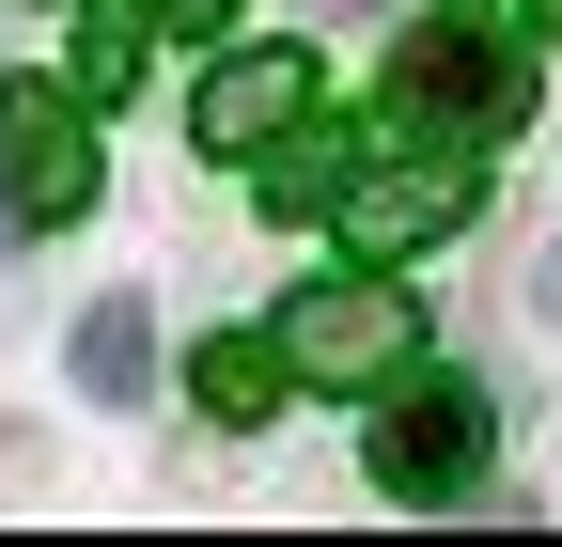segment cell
<instances>
[{
    "label": "cell",
    "mask_w": 562,
    "mask_h": 547,
    "mask_svg": "<svg viewBox=\"0 0 562 547\" xmlns=\"http://www.w3.org/2000/svg\"><path fill=\"white\" fill-rule=\"evenodd\" d=\"M391 110L422 142H516L531 125V47L501 16H406L391 32Z\"/></svg>",
    "instance_id": "obj_1"
},
{
    "label": "cell",
    "mask_w": 562,
    "mask_h": 547,
    "mask_svg": "<svg viewBox=\"0 0 562 547\" xmlns=\"http://www.w3.org/2000/svg\"><path fill=\"white\" fill-rule=\"evenodd\" d=\"M484 454H501V391L484 376H391V406H375V485L391 501H469Z\"/></svg>",
    "instance_id": "obj_2"
},
{
    "label": "cell",
    "mask_w": 562,
    "mask_h": 547,
    "mask_svg": "<svg viewBox=\"0 0 562 547\" xmlns=\"http://www.w3.org/2000/svg\"><path fill=\"white\" fill-rule=\"evenodd\" d=\"M0 220L16 235L94 220V110L63 79H0Z\"/></svg>",
    "instance_id": "obj_3"
},
{
    "label": "cell",
    "mask_w": 562,
    "mask_h": 547,
    "mask_svg": "<svg viewBox=\"0 0 562 547\" xmlns=\"http://www.w3.org/2000/svg\"><path fill=\"white\" fill-rule=\"evenodd\" d=\"M406 360H422V298L406 282H313L281 313V376H313V391H375Z\"/></svg>",
    "instance_id": "obj_4"
},
{
    "label": "cell",
    "mask_w": 562,
    "mask_h": 547,
    "mask_svg": "<svg viewBox=\"0 0 562 547\" xmlns=\"http://www.w3.org/2000/svg\"><path fill=\"white\" fill-rule=\"evenodd\" d=\"M469 203H484V172H469V157H344L328 220H344V235L391 266V250H422V235H453Z\"/></svg>",
    "instance_id": "obj_5"
},
{
    "label": "cell",
    "mask_w": 562,
    "mask_h": 547,
    "mask_svg": "<svg viewBox=\"0 0 562 547\" xmlns=\"http://www.w3.org/2000/svg\"><path fill=\"white\" fill-rule=\"evenodd\" d=\"M297 110H313V63H297V47H235L188 125H203V157H250V142H281Z\"/></svg>",
    "instance_id": "obj_6"
},
{
    "label": "cell",
    "mask_w": 562,
    "mask_h": 547,
    "mask_svg": "<svg viewBox=\"0 0 562 547\" xmlns=\"http://www.w3.org/2000/svg\"><path fill=\"white\" fill-rule=\"evenodd\" d=\"M188 406L266 423V406H281V328H220V345H188Z\"/></svg>",
    "instance_id": "obj_7"
},
{
    "label": "cell",
    "mask_w": 562,
    "mask_h": 547,
    "mask_svg": "<svg viewBox=\"0 0 562 547\" xmlns=\"http://www.w3.org/2000/svg\"><path fill=\"white\" fill-rule=\"evenodd\" d=\"M79 376H94L110 406H140V391H157V313H140V298H94V313H79Z\"/></svg>",
    "instance_id": "obj_8"
},
{
    "label": "cell",
    "mask_w": 562,
    "mask_h": 547,
    "mask_svg": "<svg viewBox=\"0 0 562 547\" xmlns=\"http://www.w3.org/2000/svg\"><path fill=\"white\" fill-rule=\"evenodd\" d=\"M281 142H297V157H266V220H328V188H344V157H360V142H328L313 110L281 125Z\"/></svg>",
    "instance_id": "obj_9"
},
{
    "label": "cell",
    "mask_w": 562,
    "mask_h": 547,
    "mask_svg": "<svg viewBox=\"0 0 562 547\" xmlns=\"http://www.w3.org/2000/svg\"><path fill=\"white\" fill-rule=\"evenodd\" d=\"M125 79H140V16H94L79 32V94H125Z\"/></svg>",
    "instance_id": "obj_10"
},
{
    "label": "cell",
    "mask_w": 562,
    "mask_h": 547,
    "mask_svg": "<svg viewBox=\"0 0 562 547\" xmlns=\"http://www.w3.org/2000/svg\"><path fill=\"white\" fill-rule=\"evenodd\" d=\"M125 16H157V32H220L235 0H125Z\"/></svg>",
    "instance_id": "obj_11"
},
{
    "label": "cell",
    "mask_w": 562,
    "mask_h": 547,
    "mask_svg": "<svg viewBox=\"0 0 562 547\" xmlns=\"http://www.w3.org/2000/svg\"><path fill=\"white\" fill-rule=\"evenodd\" d=\"M547 313H562V266H547Z\"/></svg>",
    "instance_id": "obj_12"
},
{
    "label": "cell",
    "mask_w": 562,
    "mask_h": 547,
    "mask_svg": "<svg viewBox=\"0 0 562 547\" xmlns=\"http://www.w3.org/2000/svg\"><path fill=\"white\" fill-rule=\"evenodd\" d=\"M547 32H562V0H547Z\"/></svg>",
    "instance_id": "obj_13"
}]
</instances>
